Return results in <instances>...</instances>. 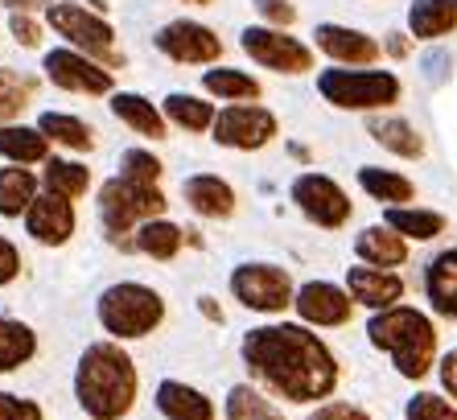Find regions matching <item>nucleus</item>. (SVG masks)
<instances>
[{"mask_svg": "<svg viewBox=\"0 0 457 420\" xmlns=\"http://www.w3.org/2000/svg\"><path fill=\"white\" fill-rule=\"evenodd\" d=\"M244 358L255 375L285 399H321L338 383L330 350L301 326H260L244 338Z\"/></svg>", "mask_w": 457, "mask_h": 420, "instance_id": "obj_1", "label": "nucleus"}, {"mask_svg": "<svg viewBox=\"0 0 457 420\" xmlns=\"http://www.w3.org/2000/svg\"><path fill=\"white\" fill-rule=\"evenodd\" d=\"M79 404L87 408V416L96 420H116L132 408L137 399V371L132 358L112 342H96L87 347V355L79 358V375H75Z\"/></svg>", "mask_w": 457, "mask_h": 420, "instance_id": "obj_2", "label": "nucleus"}, {"mask_svg": "<svg viewBox=\"0 0 457 420\" xmlns=\"http://www.w3.org/2000/svg\"><path fill=\"white\" fill-rule=\"evenodd\" d=\"M371 342L379 350L395 358V367L400 375L408 379H420L428 367H433V350H436V330L420 309H404V305H395V309H383V314L371 317V326H367Z\"/></svg>", "mask_w": 457, "mask_h": 420, "instance_id": "obj_3", "label": "nucleus"}, {"mask_svg": "<svg viewBox=\"0 0 457 420\" xmlns=\"http://www.w3.org/2000/svg\"><path fill=\"white\" fill-rule=\"evenodd\" d=\"M161 314H165L161 297L132 281L112 284V289L99 297V322H104L107 334H116V338H145L161 322Z\"/></svg>", "mask_w": 457, "mask_h": 420, "instance_id": "obj_4", "label": "nucleus"}, {"mask_svg": "<svg viewBox=\"0 0 457 420\" xmlns=\"http://www.w3.org/2000/svg\"><path fill=\"white\" fill-rule=\"evenodd\" d=\"M318 91L334 107L346 112H371L400 99V79L387 71H326L318 79Z\"/></svg>", "mask_w": 457, "mask_h": 420, "instance_id": "obj_5", "label": "nucleus"}, {"mask_svg": "<svg viewBox=\"0 0 457 420\" xmlns=\"http://www.w3.org/2000/svg\"><path fill=\"white\" fill-rule=\"evenodd\" d=\"M99 210H104V223L107 231L124 235L132 223L140 219H157L165 210V194H161L153 181H137V178H112L99 194Z\"/></svg>", "mask_w": 457, "mask_h": 420, "instance_id": "obj_6", "label": "nucleus"}, {"mask_svg": "<svg viewBox=\"0 0 457 420\" xmlns=\"http://www.w3.org/2000/svg\"><path fill=\"white\" fill-rule=\"evenodd\" d=\"M46 17H50V25L62 33V38H71L75 46H83L87 54H96L99 63H107V66L124 63V54H116V46H112V38H116L112 25H107L104 17H96V13H87L83 4H66L62 0V4H50Z\"/></svg>", "mask_w": 457, "mask_h": 420, "instance_id": "obj_7", "label": "nucleus"}, {"mask_svg": "<svg viewBox=\"0 0 457 420\" xmlns=\"http://www.w3.org/2000/svg\"><path fill=\"white\" fill-rule=\"evenodd\" d=\"M231 289L247 309H260V314H280L285 305H293V281H288L285 268H272V264L235 268Z\"/></svg>", "mask_w": 457, "mask_h": 420, "instance_id": "obj_8", "label": "nucleus"}, {"mask_svg": "<svg viewBox=\"0 0 457 420\" xmlns=\"http://www.w3.org/2000/svg\"><path fill=\"white\" fill-rule=\"evenodd\" d=\"M244 50L252 54L260 66L280 71V74H301V71L313 66L309 46H301L297 38H288V33H280V29H264V25L244 29Z\"/></svg>", "mask_w": 457, "mask_h": 420, "instance_id": "obj_9", "label": "nucleus"}, {"mask_svg": "<svg viewBox=\"0 0 457 420\" xmlns=\"http://www.w3.org/2000/svg\"><path fill=\"white\" fill-rule=\"evenodd\" d=\"M277 137V116L264 107H227L214 120V140L227 148H264L268 140Z\"/></svg>", "mask_w": 457, "mask_h": 420, "instance_id": "obj_10", "label": "nucleus"}, {"mask_svg": "<svg viewBox=\"0 0 457 420\" xmlns=\"http://www.w3.org/2000/svg\"><path fill=\"white\" fill-rule=\"evenodd\" d=\"M293 202H297L318 227H342V223L351 219V198L342 194V186H334V181L321 178V173H305V178L293 181Z\"/></svg>", "mask_w": 457, "mask_h": 420, "instance_id": "obj_11", "label": "nucleus"}, {"mask_svg": "<svg viewBox=\"0 0 457 420\" xmlns=\"http://www.w3.org/2000/svg\"><path fill=\"white\" fill-rule=\"evenodd\" d=\"M46 74H50L54 87L62 91H79V95H104L112 91V74L99 71L91 58L75 50H50L46 54Z\"/></svg>", "mask_w": 457, "mask_h": 420, "instance_id": "obj_12", "label": "nucleus"}, {"mask_svg": "<svg viewBox=\"0 0 457 420\" xmlns=\"http://www.w3.org/2000/svg\"><path fill=\"white\" fill-rule=\"evenodd\" d=\"M157 50L173 63H214L223 54V42L198 21H170L157 33Z\"/></svg>", "mask_w": 457, "mask_h": 420, "instance_id": "obj_13", "label": "nucleus"}, {"mask_svg": "<svg viewBox=\"0 0 457 420\" xmlns=\"http://www.w3.org/2000/svg\"><path fill=\"white\" fill-rule=\"evenodd\" d=\"M25 227H29L33 239L42 243H66L75 231V210L71 198H58V194H42L33 198V206L25 210Z\"/></svg>", "mask_w": 457, "mask_h": 420, "instance_id": "obj_14", "label": "nucleus"}, {"mask_svg": "<svg viewBox=\"0 0 457 420\" xmlns=\"http://www.w3.org/2000/svg\"><path fill=\"white\" fill-rule=\"evenodd\" d=\"M293 305H297V314L305 317V322H313V326H342V322L351 317V297L326 281L305 284Z\"/></svg>", "mask_w": 457, "mask_h": 420, "instance_id": "obj_15", "label": "nucleus"}, {"mask_svg": "<svg viewBox=\"0 0 457 420\" xmlns=\"http://www.w3.org/2000/svg\"><path fill=\"white\" fill-rule=\"evenodd\" d=\"M346 284H351V297L371 309H395V301L404 297V281L383 268H351L346 273Z\"/></svg>", "mask_w": 457, "mask_h": 420, "instance_id": "obj_16", "label": "nucleus"}, {"mask_svg": "<svg viewBox=\"0 0 457 420\" xmlns=\"http://www.w3.org/2000/svg\"><path fill=\"white\" fill-rule=\"evenodd\" d=\"M318 46L330 58H338V63H375L379 58V46L367 38V33H359V29H346V25H318Z\"/></svg>", "mask_w": 457, "mask_h": 420, "instance_id": "obj_17", "label": "nucleus"}, {"mask_svg": "<svg viewBox=\"0 0 457 420\" xmlns=\"http://www.w3.org/2000/svg\"><path fill=\"white\" fill-rule=\"evenodd\" d=\"M157 408L170 420H214L211 399L203 391L186 388V383H173V379H165L157 388Z\"/></svg>", "mask_w": 457, "mask_h": 420, "instance_id": "obj_18", "label": "nucleus"}, {"mask_svg": "<svg viewBox=\"0 0 457 420\" xmlns=\"http://www.w3.org/2000/svg\"><path fill=\"white\" fill-rule=\"evenodd\" d=\"M186 202H190L198 214L206 219H227L235 210V194L227 181H219L214 173H198V178L186 181Z\"/></svg>", "mask_w": 457, "mask_h": 420, "instance_id": "obj_19", "label": "nucleus"}, {"mask_svg": "<svg viewBox=\"0 0 457 420\" xmlns=\"http://www.w3.org/2000/svg\"><path fill=\"white\" fill-rule=\"evenodd\" d=\"M354 252L371 264V268H395V264L408 260L404 235H395L392 227H367V231L354 239Z\"/></svg>", "mask_w": 457, "mask_h": 420, "instance_id": "obj_20", "label": "nucleus"}, {"mask_svg": "<svg viewBox=\"0 0 457 420\" xmlns=\"http://www.w3.org/2000/svg\"><path fill=\"white\" fill-rule=\"evenodd\" d=\"M425 289L436 314L457 317V252H441L425 273Z\"/></svg>", "mask_w": 457, "mask_h": 420, "instance_id": "obj_21", "label": "nucleus"}, {"mask_svg": "<svg viewBox=\"0 0 457 420\" xmlns=\"http://www.w3.org/2000/svg\"><path fill=\"white\" fill-rule=\"evenodd\" d=\"M408 25L416 38H441L457 25V0H416L408 9Z\"/></svg>", "mask_w": 457, "mask_h": 420, "instance_id": "obj_22", "label": "nucleus"}, {"mask_svg": "<svg viewBox=\"0 0 457 420\" xmlns=\"http://www.w3.org/2000/svg\"><path fill=\"white\" fill-rule=\"evenodd\" d=\"M367 132H371L383 148L400 153V157H420V153H425V140L416 137V128L395 116H375L371 124H367Z\"/></svg>", "mask_w": 457, "mask_h": 420, "instance_id": "obj_23", "label": "nucleus"}, {"mask_svg": "<svg viewBox=\"0 0 457 420\" xmlns=\"http://www.w3.org/2000/svg\"><path fill=\"white\" fill-rule=\"evenodd\" d=\"M112 112H116L124 124L137 128V132H145V137H165V120H161V112L145 99V95L120 91L116 99H112Z\"/></svg>", "mask_w": 457, "mask_h": 420, "instance_id": "obj_24", "label": "nucleus"}, {"mask_svg": "<svg viewBox=\"0 0 457 420\" xmlns=\"http://www.w3.org/2000/svg\"><path fill=\"white\" fill-rule=\"evenodd\" d=\"M46 132L42 128H12L4 124L0 128V153L12 161H21V165H29V161H46Z\"/></svg>", "mask_w": 457, "mask_h": 420, "instance_id": "obj_25", "label": "nucleus"}, {"mask_svg": "<svg viewBox=\"0 0 457 420\" xmlns=\"http://www.w3.org/2000/svg\"><path fill=\"white\" fill-rule=\"evenodd\" d=\"M387 227L395 235H408V239H433V235L445 231V219L436 210H408V206H392L387 210Z\"/></svg>", "mask_w": 457, "mask_h": 420, "instance_id": "obj_26", "label": "nucleus"}, {"mask_svg": "<svg viewBox=\"0 0 457 420\" xmlns=\"http://www.w3.org/2000/svg\"><path fill=\"white\" fill-rule=\"evenodd\" d=\"M37 181H33L29 169H0V214H21L33 206V194Z\"/></svg>", "mask_w": 457, "mask_h": 420, "instance_id": "obj_27", "label": "nucleus"}, {"mask_svg": "<svg viewBox=\"0 0 457 420\" xmlns=\"http://www.w3.org/2000/svg\"><path fill=\"white\" fill-rule=\"evenodd\" d=\"M33 350H37V342H33V330L21 326V322L0 317V371L21 367L25 358H33Z\"/></svg>", "mask_w": 457, "mask_h": 420, "instance_id": "obj_28", "label": "nucleus"}, {"mask_svg": "<svg viewBox=\"0 0 457 420\" xmlns=\"http://www.w3.org/2000/svg\"><path fill=\"white\" fill-rule=\"evenodd\" d=\"M46 186H50V194H58V198H79V194H87V186H91V169L79 165V161L54 157L50 165H46Z\"/></svg>", "mask_w": 457, "mask_h": 420, "instance_id": "obj_29", "label": "nucleus"}, {"mask_svg": "<svg viewBox=\"0 0 457 420\" xmlns=\"http://www.w3.org/2000/svg\"><path fill=\"white\" fill-rule=\"evenodd\" d=\"M165 116L173 120V124L181 128H190V132H203V128H214V107L203 104V99H194V95H181L173 91L170 99H165Z\"/></svg>", "mask_w": 457, "mask_h": 420, "instance_id": "obj_30", "label": "nucleus"}, {"mask_svg": "<svg viewBox=\"0 0 457 420\" xmlns=\"http://www.w3.org/2000/svg\"><path fill=\"white\" fill-rule=\"evenodd\" d=\"M359 186L379 202H408L412 198V181L400 178V173H387V169H375V165L359 169Z\"/></svg>", "mask_w": 457, "mask_h": 420, "instance_id": "obj_31", "label": "nucleus"}, {"mask_svg": "<svg viewBox=\"0 0 457 420\" xmlns=\"http://www.w3.org/2000/svg\"><path fill=\"white\" fill-rule=\"evenodd\" d=\"M137 248L145 256H153V260H173L178 256V248H181V227H173V223H145L140 227V235H137Z\"/></svg>", "mask_w": 457, "mask_h": 420, "instance_id": "obj_32", "label": "nucleus"}, {"mask_svg": "<svg viewBox=\"0 0 457 420\" xmlns=\"http://www.w3.org/2000/svg\"><path fill=\"white\" fill-rule=\"evenodd\" d=\"M227 420H280V412L255 388L239 383V388H231V396H227Z\"/></svg>", "mask_w": 457, "mask_h": 420, "instance_id": "obj_33", "label": "nucleus"}, {"mask_svg": "<svg viewBox=\"0 0 457 420\" xmlns=\"http://www.w3.org/2000/svg\"><path fill=\"white\" fill-rule=\"evenodd\" d=\"M37 128H42L50 140L66 145V148H91V128H87L83 120H75V116H62V112H46Z\"/></svg>", "mask_w": 457, "mask_h": 420, "instance_id": "obj_34", "label": "nucleus"}, {"mask_svg": "<svg viewBox=\"0 0 457 420\" xmlns=\"http://www.w3.org/2000/svg\"><path fill=\"white\" fill-rule=\"evenodd\" d=\"M203 87L211 95H223V99H255L260 95V83L244 71H206Z\"/></svg>", "mask_w": 457, "mask_h": 420, "instance_id": "obj_35", "label": "nucleus"}, {"mask_svg": "<svg viewBox=\"0 0 457 420\" xmlns=\"http://www.w3.org/2000/svg\"><path fill=\"white\" fill-rule=\"evenodd\" d=\"M25 95H29V87L17 74L0 71V128H4V120H12L25 107Z\"/></svg>", "mask_w": 457, "mask_h": 420, "instance_id": "obj_36", "label": "nucleus"}, {"mask_svg": "<svg viewBox=\"0 0 457 420\" xmlns=\"http://www.w3.org/2000/svg\"><path fill=\"white\" fill-rule=\"evenodd\" d=\"M120 165H124V178L153 181V186H157V178H161V161L153 157V153H145V148H128Z\"/></svg>", "mask_w": 457, "mask_h": 420, "instance_id": "obj_37", "label": "nucleus"}, {"mask_svg": "<svg viewBox=\"0 0 457 420\" xmlns=\"http://www.w3.org/2000/svg\"><path fill=\"white\" fill-rule=\"evenodd\" d=\"M408 420H457V408H449L436 396H412L408 399Z\"/></svg>", "mask_w": 457, "mask_h": 420, "instance_id": "obj_38", "label": "nucleus"}, {"mask_svg": "<svg viewBox=\"0 0 457 420\" xmlns=\"http://www.w3.org/2000/svg\"><path fill=\"white\" fill-rule=\"evenodd\" d=\"M0 420H42V408H37L33 399L0 391Z\"/></svg>", "mask_w": 457, "mask_h": 420, "instance_id": "obj_39", "label": "nucleus"}, {"mask_svg": "<svg viewBox=\"0 0 457 420\" xmlns=\"http://www.w3.org/2000/svg\"><path fill=\"white\" fill-rule=\"evenodd\" d=\"M449 66H453V54H449V50H428L425 58H420V71H425L428 83H445Z\"/></svg>", "mask_w": 457, "mask_h": 420, "instance_id": "obj_40", "label": "nucleus"}, {"mask_svg": "<svg viewBox=\"0 0 457 420\" xmlns=\"http://www.w3.org/2000/svg\"><path fill=\"white\" fill-rule=\"evenodd\" d=\"M255 9L264 13L268 21H277V25H293V17H297L288 0H255Z\"/></svg>", "mask_w": 457, "mask_h": 420, "instance_id": "obj_41", "label": "nucleus"}, {"mask_svg": "<svg viewBox=\"0 0 457 420\" xmlns=\"http://www.w3.org/2000/svg\"><path fill=\"white\" fill-rule=\"evenodd\" d=\"M9 25H12V33H17V42H21V46H37V38H42L37 21H33V17H25V13H12Z\"/></svg>", "mask_w": 457, "mask_h": 420, "instance_id": "obj_42", "label": "nucleus"}, {"mask_svg": "<svg viewBox=\"0 0 457 420\" xmlns=\"http://www.w3.org/2000/svg\"><path fill=\"white\" fill-rule=\"evenodd\" d=\"M17 273H21V256L9 239H0V284H9Z\"/></svg>", "mask_w": 457, "mask_h": 420, "instance_id": "obj_43", "label": "nucleus"}, {"mask_svg": "<svg viewBox=\"0 0 457 420\" xmlns=\"http://www.w3.org/2000/svg\"><path fill=\"white\" fill-rule=\"evenodd\" d=\"M309 420H371L362 408H351V404H326V408H318Z\"/></svg>", "mask_w": 457, "mask_h": 420, "instance_id": "obj_44", "label": "nucleus"}, {"mask_svg": "<svg viewBox=\"0 0 457 420\" xmlns=\"http://www.w3.org/2000/svg\"><path fill=\"white\" fill-rule=\"evenodd\" d=\"M441 383H445V391L457 399V350H449L445 363H441Z\"/></svg>", "mask_w": 457, "mask_h": 420, "instance_id": "obj_45", "label": "nucleus"}, {"mask_svg": "<svg viewBox=\"0 0 457 420\" xmlns=\"http://www.w3.org/2000/svg\"><path fill=\"white\" fill-rule=\"evenodd\" d=\"M387 54H392V58H404V54H408V38H404V33H392V38H387Z\"/></svg>", "mask_w": 457, "mask_h": 420, "instance_id": "obj_46", "label": "nucleus"}, {"mask_svg": "<svg viewBox=\"0 0 457 420\" xmlns=\"http://www.w3.org/2000/svg\"><path fill=\"white\" fill-rule=\"evenodd\" d=\"M203 314L211 317V322H223V309H219V305H214L211 297H203Z\"/></svg>", "mask_w": 457, "mask_h": 420, "instance_id": "obj_47", "label": "nucleus"}, {"mask_svg": "<svg viewBox=\"0 0 457 420\" xmlns=\"http://www.w3.org/2000/svg\"><path fill=\"white\" fill-rule=\"evenodd\" d=\"M0 4H4V9H17V4H21V9H29V4H46V0H0Z\"/></svg>", "mask_w": 457, "mask_h": 420, "instance_id": "obj_48", "label": "nucleus"}, {"mask_svg": "<svg viewBox=\"0 0 457 420\" xmlns=\"http://www.w3.org/2000/svg\"><path fill=\"white\" fill-rule=\"evenodd\" d=\"M190 4H211V0H190Z\"/></svg>", "mask_w": 457, "mask_h": 420, "instance_id": "obj_49", "label": "nucleus"}]
</instances>
